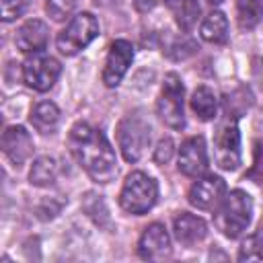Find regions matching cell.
Segmentation results:
<instances>
[{"label":"cell","mask_w":263,"mask_h":263,"mask_svg":"<svg viewBox=\"0 0 263 263\" xmlns=\"http://www.w3.org/2000/svg\"><path fill=\"white\" fill-rule=\"evenodd\" d=\"M70 152L95 183H109L117 175L115 152L103 132L88 123H76L68 138Z\"/></svg>","instance_id":"6da1fadb"},{"label":"cell","mask_w":263,"mask_h":263,"mask_svg":"<svg viewBox=\"0 0 263 263\" xmlns=\"http://www.w3.org/2000/svg\"><path fill=\"white\" fill-rule=\"evenodd\" d=\"M251 214H253L251 195L240 189H234L228 195H224L222 201L214 208V224L224 236L236 238L251 224Z\"/></svg>","instance_id":"7a4b0ae2"},{"label":"cell","mask_w":263,"mask_h":263,"mask_svg":"<svg viewBox=\"0 0 263 263\" xmlns=\"http://www.w3.org/2000/svg\"><path fill=\"white\" fill-rule=\"evenodd\" d=\"M156 197H158L156 181L146 173L136 171L127 175L119 193V203L127 214L140 216V214H146L156 203Z\"/></svg>","instance_id":"3957f363"},{"label":"cell","mask_w":263,"mask_h":263,"mask_svg":"<svg viewBox=\"0 0 263 263\" xmlns=\"http://www.w3.org/2000/svg\"><path fill=\"white\" fill-rule=\"evenodd\" d=\"M99 35V23L90 12H78L68 27L58 35V49L64 55H74Z\"/></svg>","instance_id":"277c9868"},{"label":"cell","mask_w":263,"mask_h":263,"mask_svg":"<svg viewBox=\"0 0 263 263\" xmlns=\"http://www.w3.org/2000/svg\"><path fill=\"white\" fill-rule=\"evenodd\" d=\"M183 82L181 78L171 72L164 76L162 82V90H160V99L156 103V111L158 117L173 129H183L185 127V115H183Z\"/></svg>","instance_id":"5b68a950"},{"label":"cell","mask_w":263,"mask_h":263,"mask_svg":"<svg viewBox=\"0 0 263 263\" xmlns=\"http://www.w3.org/2000/svg\"><path fill=\"white\" fill-rule=\"evenodd\" d=\"M117 142L123 158L127 162H136L150 142V125L138 115H127L117 127Z\"/></svg>","instance_id":"8992f818"},{"label":"cell","mask_w":263,"mask_h":263,"mask_svg":"<svg viewBox=\"0 0 263 263\" xmlns=\"http://www.w3.org/2000/svg\"><path fill=\"white\" fill-rule=\"evenodd\" d=\"M214 148H216V164L224 171H234L240 164V134H238V125L234 117H226L218 132H216V140H214Z\"/></svg>","instance_id":"52a82bcc"},{"label":"cell","mask_w":263,"mask_h":263,"mask_svg":"<svg viewBox=\"0 0 263 263\" xmlns=\"http://www.w3.org/2000/svg\"><path fill=\"white\" fill-rule=\"evenodd\" d=\"M60 72H62L60 62L55 58L41 55V53H33L23 64V78H25V82L33 90H39V92L49 90L55 84Z\"/></svg>","instance_id":"ba28073f"},{"label":"cell","mask_w":263,"mask_h":263,"mask_svg":"<svg viewBox=\"0 0 263 263\" xmlns=\"http://www.w3.org/2000/svg\"><path fill=\"white\" fill-rule=\"evenodd\" d=\"M134 60V45L125 39H117L111 43L109 53H107V62L103 68V82L105 86L113 88L121 82V78L125 76L129 64Z\"/></svg>","instance_id":"9c48e42d"},{"label":"cell","mask_w":263,"mask_h":263,"mask_svg":"<svg viewBox=\"0 0 263 263\" xmlns=\"http://www.w3.org/2000/svg\"><path fill=\"white\" fill-rule=\"evenodd\" d=\"M226 193V183L218 175H205L197 179L189 189V203L197 210H214Z\"/></svg>","instance_id":"30bf717a"},{"label":"cell","mask_w":263,"mask_h":263,"mask_svg":"<svg viewBox=\"0 0 263 263\" xmlns=\"http://www.w3.org/2000/svg\"><path fill=\"white\" fill-rule=\"evenodd\" d=\"M179 171L187 177H201L208 171V150L201 136H193L181 144L179 150Z\"/></svg>","instance_id":"8fae6325"},{"label":"cell","mask_w":263,"mask_h":263,"mask_svg":"<svg viewBox=\"0 0 263 263\" xmlns=\"http://www.w3.org/2000/svg\"><path fill=\"white\" fill-rule=\"evenodd\" d=\"M138 253L142 259H148V261H158L171 255V236L164 224L154 222L144 230L138 242Z\"/></svg>","instance_id":"7c38bea8"},{"label":"cell","mask_w":263,"mask_h":263,"mask_svg":"<svg viewBox=\"0 0 263 263\" xmlns=\"http://www.w3.org/2000/svg\"><path fill=\"white\" fill-rule=\"evenodd\" d=\"M2 150L14 166H21L33 152V140L21 125H12L2 134Z\"/></svg>","instance_id":"4fadbf2b"},{"label":"cell","mask_w":263,"mask_h":263,"mask_svg":"<svg viewBox=\"0 0 263 263\" xmlns=\"http://www.w3.org/2000/svg\"><path fill=\"white\" fill-rule=\"evenodd\" d=\"M47 37H49L47 25L39 18H31L25 25H21V29L16 31L14 43L23 53H39L41 49H45Z\"/></svg>","instance_id":"5bb4252c"},{"label":"cell","mask_w":263,"mask_h":263,"mask_svg":"<svg viewBox=\"0 0 263 263\" xmlns=\"http://www.w3.org/2000/svg\"><path fill=\"white\" fill-rule=\"evenodd\" d=\"M205 234H208V224L199 216L181 212L175 218V236L181 245H185V247L197 245L199 240L205 238Z\"/></svg>","instance_id":"9a60e30c"},{"label":"cell","mask_w":263,"mask_h":263,"mask_svg":"<svg viewBox=\"0 0 263 263\" xmlns=\"http://www.w3.org/2000/svg\"><path fill=\"white\" fill-rule=\"evenodd\" d=\"M166 8L171 10L177 27L181 31H191L199 16V4L197 0H164Z\"/></svg>","instance_id":"2e32d148"},{"label":"cell","mask_w":263,"mask_h":263,"mask_svg":"<svg viewBox=\"0 0 263 263\" xmlns=\"http://www.w3.org/2000/svg\"><path fill=\"white\" fill-rule=\"evenodd\" d=\"M201 39L208 41V43H216V45H222L228 41V21L226 16L220 12V10H212L203 23H201Z\"/></svg>","instance_id":"e0dca14e"},{"label":"cell","mask_w":263,"mask_h":263,"mask_svg":"<svg viewBox=\"0 0 263 263\" xmlns=\"http://www.w3.org/2000/svg\"><path fill=\"white\" fill-rule=\"evenodd\" d=\"M191 109L201 121H210L218 113V99L212 88L208 86H197L191 95Z\"/></svg>","instance_id":"ac0fdd59"},{"label":"cell","mask_w":263,"mask_h":263,"mask_svg":"<svg viewBox=\"0 0 263 263\" xmlns=\"http://www.w3.org/2000/svg\"><path fill=\"white\" fill-rule=\"evenodd\" d=\"M58 121H60V109L49 101L37 103L31 111V123L41 134H51L55 129Z\"/></svg>","instance_id":"d6986e66"},{"label":"cell","mask_w":263,"mask_h":263,"mask_svg":"<svg viewBox=\"0 0 263 263\" xmlns=\"http://www.w3.org/2000/svg\"><path fill=\"white\" fill-rule=\"evenodd\" d=\"M236 21L240 29H253L263 21V0H236Z\"/></svg>","instance_id":"ffe728a7"},{"label":"cell","mask_w":263,"mask_h":263,"mask_svg":"<svg viewBox=\"0 0 263 263\" xmlns=\"http://www.w3.org/2000/svg\"><path fill=\"white\" fill-rule=\"evenodd\" d=\"M58 177V164L53 158L49 156H39L33 166H31V173H29V179L33 185L37 187H45V185H51Z\"/></svg>","instance_id":"44dd1931"},{"label":"cell","mask_w":263,"mask_h":263,"mask_svg":"<svg viewBox=\"0 0 263 263\" xmlns=\"http://www.w3.org/2000/svg\"><path fill=\"white\" fill-rule=\"evenodd\" d=\"M238 259L240 261H263V226L240 245Z\"/></svg>","instance_id":"7402d4cb"},{"label":"cell","mask_w":263,"mask_h":263,"mask_svg":"<svg viewBox=\"0 0 263 263\" xmlns=\"http://www.w3.org/2000/svg\"><path fill=\"white\" fill-rule=\"evenodd\" d=\"M78 0H45V10L53 21H64L72 14Z\"/></svg>","instance_id":"603a6c76"},{"label":"cell","mask_w":263,"mask_h":263,"mask_svg":"<svg viewBox=\"0 0 263 263\" xmlns=\"http://www.w3.org/2000/svg\"><path fill=\"white\" fill-rule=\"evenodd\" d=\"M0 4H2V21L10 23L27 10L29 0H0Z\"/></svg>","instance_id":"cb8c5ba5"},{"label":"cell","mask_w":263,"mask_h":263,"mask_svg":"<svg viewBox=\"0 0 263 263\" xmlns=\"http://www.w3.org/2000/svg\"><path fill=\"white\" fill-rule=\"evenodd\" d=\"M173 156V140L171 138H162L154 150V162L158 164H166Z\"/></svg>","instance_id":"d4e9b609"},{"label":"cell","mask_w":263,"mask_h":263,"mask_svg":"<svg viewBox=\"0 0 263 263\" xmlns=\"http://www.w3.org/2000/svg\"><path fill=\"white\" fill-rule=\"evenodd\" d=\"M158 2H160V0H134L136 10H140V12H148V10H152Z\"/></svg>","instance_id":"484cf974"},{"label":"cell","mask_w":263,"mask_h":263,"mask_svg":"<svg viewBox=\"0 0 263 263\" xmlns=\"http://www.w3.org/2000/svg\"><path fill=\"white\" fill-rule=\"evenodd\" d=\"M97 4H101V6H107V4H111V2H115V0H95Z\"/></svg>","instance_id":"4316f807"},{"label":"cell","mask_w":263,"mask_h":263,"mask_svg":"<svg viewBox=\"0 0 263 263\" xmlns=\"http://www.w3.org/2000/svg\"><path fill=\"white\" fill-rule=\"evenodd\" d=\"M208 2H210V4H220L222 0H208Z\"/></svg>","instance_id":"83f0119b"}]
</instances>
